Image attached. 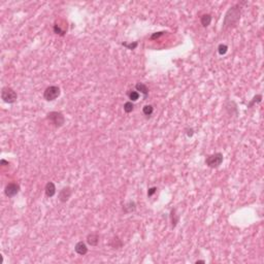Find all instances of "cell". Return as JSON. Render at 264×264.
Listing matches in <instances>:
<instances>
[{
    "label": "cell",
    "instance_id": "d4e9b609",
    "mask_svg": "<svg viewBox=\"0 0 264 264\" xmlns=\"http://www.w3.org/2000/svg\"><path fill=\"white\" fill-rule=\"evenodd\" d=\"M186 131H187V135H188L189 137H192L193 134H194V130H193L192 128H188Z\"/></svg>",
    "mask_w": 264,
    "mask_h": 264
},
{
    "label": "cell",
    "instance_id": "4316f807",
    "mask_svg": "<svg viewBox=\"0 0 264 264\" xmlns=\"http://www.w3.org/2000/svg\"><path fill=\"white\" fill-rule=\"evenodd\" d=\"M195 263H196V264H198V263H205V261H204V260H197Z\"/></svg>",
    "mask_w": 264,
    "mask_h": 264
},
{
    "label": "cell",
    "instance_id": "30bf717a",
    "mask_svg": "<svg viewBox=\"0 0 264 264\" xmlns=\"http://www.w3.org/2000/svg\"><path fill=\"white\" fill-rule=\"evenodd\" d=\"M45 192L48 197H53V196L56 194V186H55V184L53 182H49L47 185H45Z\"/></svg>",
    "mask_w": 264,
    "mask_h": 264
},
{
    "label": "cell",
    "instance_id": "7402d4cb",
    "mask_svg": "<svg viewBox=\"0 0 264 264\" xmlns=\"http://www.w3.org/2000/svg\"><path fill=\"white\" fill-rule=\"evenodd\" d=\"M227 51H228V45L223 44L219 45V47H218V53L220 55H225L227 53Z\"/></svg>",
    "mask_w": 264,
    "mask_h": 264
},
{
    "label": "cell",
    "instance_id": "5bb4252c",
    "mask_svg": "<svg viewBox=\"0 0 264 264\" xmlns=\"http://www.w3.org/2000/svg\"><path fill=\"white\" fill-rule=\"evenodd\" d=\"M211 16L210 14H205L200 18V23L203 27H207L211 25Z\"/></svg>",
    "mask_w": 264,
    "mask_h": 264
},
{
    "label": "cell",
    "instance_id": "3957f363",
    "mask_svg": "<svg viewBox=\"0 0 264 264\" xmlns=\"http://www.w3.org/2000/svg\"><path fill=\"white\" fill-rule=\"evenodd\" d=\"M1 98L4 102L11 104V103H15L17 101L18 95L13 88L4 87V88H2V90H1Z\"/></svg>",
    "mask_w": 264,
    "mask_h": 264
},
{
    "label": "cell",
    "instance_id": "8992f818",
    "mask_svg": "<svg viewBox=\"0 0 264 264\" xmlns=\"http://www.w3.org/2000/svg\"><path fill=\"white\" fill-rule=\"evenodd\" d=\"M19 192H20V186H19V184H17V183L7 184L6 187H5V189H4L5 195L10 198L15 197V196H16Z\"/></svg>",
    "mask_w": 264,
    "mask_h": 264
},
{
    "label": "cell",
    "instance_id": "ba28073f",
    "mask_svg": "<svg viewBox=\"0 0 264 264\" xmlns=\"http://www.w3.org/2000/svg\"><path fill=\"white\" fill-rule=\"evenodd\" d=\"M75 251L79 255H81V256H84V255H86L88 253V248H87V245H86V244L84 241H79L78 244L75 245Z\"/></svg>",
    "mask_w": 264,
    "mask_h": 264
},
{
    "label": "cell",
    "instance_id": "d6986e66",
    "mask_svg": "<svg viewBox=\"0 0 264 264\" xmlns=\"http://www.w3.org/2000/svg\"><path fill=\"white\" fill-rule=\"evenodd\" d=\"M261 100H262V95H261V94H258V95H256V96H254V98L252 99V101H251L250 103H249L248 109H251V107H253V105H254L255 103L261 102Z\"/></svg>",
    "mask_w": 264,
    "mask_h": 264
},
{
    "label": "cell",
    "instance_id": "7a4b0ae2",
    "mask_svg": "<svg viewBox=\"0 0 264 264\" xmlns=\"http://www.w3.org/2000/svg\"><path fill=\"white\" fill-rule=\"evenodd\" d=\"M47 119L53 124L55 127L60 128L65 124V118H64L63 113L60 112H51L48 113Z\"/></svg>",
    "mask_w": 264,
    "mask_h": 264
},
{
    "label": "cell",
    "instance_id": "4fadbf2b",
    "mask_svg": "<svg viewBox=\"0 0 264 264\" xmlns=\"http://www.w3.org/2000/svg\"><path fill=\"white\" fill-rule=\"evenodd\" d=\"M109 245L113 249H120L123 245V242H122L121 239L118 237V236H116V237H113V239H110Z\"/></svg>",
    "mask_w": 264,
    "mask_h": 264
},
{
    "label": "cell",
    "instance_id": "603a6c76",
    "mask_svg": "<svg viewBox=\"0 0 264 264\" xmlns=\"http://www.w3.org/2000/svg\"><path fill=\"white\" fill-rule=\"evenodd\" d=\"M164 31H160V32H156V33H154V34H153L152 36H151V39L152 40H155V39H157V38H159L160 37V36H162V35H164Z\"/></svg>",
    "mask_w": 264,
    "mask_h": 264
},
{
    "label": "cell",
    "instance_id": "cb8c5ba5",
    "mask_svg": "<svg viewBox=\"0 0 264 264\" xmlns=\"http://www.w3.org/2000/svg\"><path fill=\"white\" fill-rule=\"evenodd\" d=\"M156 192H157V188H156V187H152V188H150L148 190V196L149 197H152Z\"/></svg>",
    "mask_w": 264,
    "mask_h": 264
},
{
    "label": "cell",
    "instance_id": "9c48e42d",
    "mask_svg": "<svg viewBox=\"0 0 264 264\" xmlns=\"http://www.w3.org/2000/svg\"><path fill=\"white\" fill-rule=\"evenodd\" d=\"M135 89L136 91L140 92L143 95V100H146L147 98H148L149 96V88L147 87V86L145 84H143V83H137V84L135 85Z\"/></svg>",
    "mask_w": 264,
    "mask_h": 264
},
{
    "label": "cell",
    "instance_id": "484cf974",
    "mask_svg": "<svg viewBox=\"0 0 264 264\" xmlns=\"http://www.w3.org/2000/svg\"><path fill=\"white\" fill-rule=\"evenodd\" d=\"M0 163H1V165H5V164H6V165H8V164H10V163H8L7 161H5L4 159H2V160L0 161Z\"/></svg>",
    "mask_w": 264,
    "mask_h": 264
},
{
    "label": "cell",
    "instance_id": "ac0fdd59",
    "mask_svg": "<svg viewBox=\"0 0 264 264\" xmlns=\"http://www.w3.org/2000/svg\"><path fill=\"white\" fill-rule=\"evenodd\" d=\"M128 97L132 102H133V101H137L139 99V93L137 91H130L128 93Z\"/></svg>",
    "mask_w": 264,
    "mask_h": 264
},
{
    "label": "cell",
    "instance_id": "9a60e30c",
    "mask_svg": "<svg viewBox=\"0 0 264 264\" xmlns=\"http://www.w3.org/2000/svg\"><path fill=\"white\" fill-rule=\"evenodd\" d=\"M153 112H154V107H153V105H151V104H147V105H145V106L143 107V115L147 116V117L152 116Z\"/></svg>",
    "mask_w": 264,
    "mask_h": 264
},
{
    "label": "cell",
    "instance_id": "52a82bcc",
    "mask_svg": "<svg viewBox=\"0 0 264 264\" xmlns=\"http://www.w3.org/2000/svg\"><path fill=\"white\" fill-rule=\"evenodd\" d=\"M72 194V190L70 187H64L62 190H60L58 198L61 202H66L70 198V196Z\"/></svg>",
    "mask_w": 264,
    "mask_h": 264
},
{
    "label": "cell",
    "instance_id": "2e32d148",
    "mask_svg": "<svg viewBox=\"0 0 264 264\" xmlns=\"http://www.w3.org/2000/svg\"><path fill=\"white\" fill-rule=\"evenodd\" d=\"M170 219H171V223H172V227H176L177 224V222H179V219H180L179 215L176 214V210H172V211H171V213H170Z\"/></svg>",
    "mask_w": 264,
    "mask_h": 264
},
{
    "label": "cell",
    "instance_id": "8fae6325",
    "mask_svg": "<svg viewBox=\"0 0 264 264\" xmlns=\"http://www.w3.org/2000/svg\"><path fill=\"white\" fill-rule=\"evenodd\" d=\"M87 242L91 247H96L99 242V235L96 234V233H90L87 236Z\"/></svg>",
    "mask_w": 264,
    "mask_h": 264
},
{
    "label": "cell",
    "instance_id": "6da1fadb",
    "mask_svg": "<svg viewBox=\"0 0 264 264\" xmlns=\"http://www.w3.org/2000/svg\"><path fill=\"white\" fill-rule=\"evenodd\" d=\"M239 20H241V7L237 5L230 7L224 18L223 29L233 28L237 25Z\"/></svg>",
    "mask_w": 264,
    "mask_h": 264
},
{
    "label": "cell",
    "instance_id": "e0dca14e",
    "mask_svg": "<svg viewBox=\"0 0 264 264\" xmlns=\"http://www.w3.org/2000/svg\"><path fill=\"white\" fill-rule=\"evenodd\" d=\"M134 109V104L132 101H127V102H125L124 104V112L127 113H130L131 112H133Z\"/></svg>",
    "mask_w": 264,
    "mask_h": 264
},
{
    "label": "cell",
    "instance_id": "ffe728a7",
    "mask_svg": "<svg viewBox=\"0 0 264 264\" xmlns=\"http://www.w3.org/2000/svg\"><path fill=\"white\" fill-rule=\"evenodd\" d=\"M122 45L125 48H127L128 50H135L138 45V42L137 41H134V42H131V44H127V42H122Z\"/></svg>",
    "mask_w": 264,
    "mask_h": 264
},
{
    "label": "cell",
    "instance_id": "277c9868",
    "mask_svg": "<svg viewBox=\"0 0 264 264\" xmlns=\"http://www.w3.org/2000/svg\"><path fill=\"white\" fill-rule=\"evenodd\" d=\"M223 162V154L222 153H215L213 155L207 156L205 159V163L211 168H218Z\"/></svg>",
    "mask_w": 264,
    "mask_h": 264
},
{
    "label": "cell",
    "instance_id": "7c38bea8",
    "mask_svg": "<svg viewBox=\"0 0 264 264\" xmlns=\"http://www.w3.org/2000/svg\"><path fill=\"white\" fill-rule=\"evenodd\" d=\"M136 210V204L134 201H129L128 203H126L124 207H123V211L125 214H130V213H133Z\"/></svg>",
    "mask_w": 264,
    "mask_h": 264
},
{
    "label": "cell",
    "instance_id": "44dd1931",
    "mask_svg": "<svg viewBox=\"0 0 264 264\" xmlns=\"http://www.w3.org/2000/svg\"><path fill=\"white\" fill-rule=\"evenodd\" d=\"M54 32L56 33V34L60 35V36H64L66 33V31H64V30L61 29L60 25H58V24H55L54 25Z\"/></svg>",
    "mask_w": 264,
    "mask_h": 264
},
{
    "label": "cell",
    "instance_id": "5b68a950",
    "mask_svg": "<svg viewBox=\"0 0 264 264\" xmlns=\"http://www.w3.org/2000/svg\"><path fill=\"white\" fill-rule=\"evenodd\" d=\"M60 88L58 86H50L44 92V98L47 101H53L60 96Z\"/></svg>",
    "mask_w": 264,
    "mask_h": 264
}]
</instances>
